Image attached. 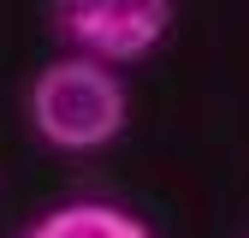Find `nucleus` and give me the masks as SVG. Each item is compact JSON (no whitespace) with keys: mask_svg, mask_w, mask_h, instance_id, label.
Masks as SVG:
<instances>
[{"mask_svg":"<svg viewBox=\"0 0 249 238\" xmlns=\"http://www.w3.org/2000/svg\"><path fill=\"white\" fill-rule=\"evenodd\" d=\"M53 36L83 60L131 66L154 54L172 24V0H48Z\"/></svg>","mask_w":249,"mask_h":238,"instance_id":"f03ea898","label":"nucleus"},{"mask_svg":"<svg viewBox=\"0 0 249 238\" xmlns=\"http://www.w3.org/2000/svg\"><path fill=\"white\" fill-rule=\"evenodd\" d=\"M18 238H154L137 215H124L119 202H95V197H77V202H59L48 215H36Z\"/></svg>","mask_w":249,"mask_h":238,"instance_id":"7ed1b4c3","label":"nucleus"},{"mask_svg":"<svg viewBox=\"0 0 249 238\" xmlns=\"http://www.w3.org/2000/svg\"><path fill=\"white\" fill-rule=\"evenodd\" d=\"M124 83L113 66L101 60H83V54H66V60H48V66L30 78L24 89V119L48 149H66V155H89V149H107L119 131H124Z\"/></svg>","mask_w":249,"mask_h":238,"instance_id":"f257e3e1","label":"nucleus"}]
</instances>
